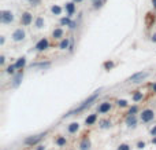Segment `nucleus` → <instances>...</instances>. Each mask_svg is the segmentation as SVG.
<instances>
[{"instance_id":"e433bc0d","label":"nucleus","mask_w":156,"mask_h":150,"mask_svg":"<svg viewBox=\"0 0 156 150\" xmlns=\"http://www.w3.org/2000/svg\"><path fill=\"white\" fill-rule=\"evenodd\" d=\"M34 150H45V145H40V143H38V145L36 146V149Z\"/></svg>"},{"instance_id":"ddd939ff","label":"nucleus","mask_w":156,"mask_h":150,"mask_svg":"<svg viewBox=\"0 0 156 150\" xmlns=\"http://www.w3.org/2000/svg\"><path fill=\"white\" fill-rule=\"evenodd\" d=\"M92 147V142H90L88 135H84V138L81 139L80 145H78V150H90Z\"/></svg>"},{"instance_id":"b1692460","label":"nucleus","mask_w":156,"mask_h":150,"mask_svg":"<svg viewBox=\"0 0 156 150\" xmlns=\"http://www.w3.org/2000/svg\"><path fill=\"white\" fill-rule=\"evenodd\" d=\"M132 99H133V102H141V100L144 99V92L140 91V90H137V91L133 92V95H132Z\"/></svg>"},{"instance_id":"aec40b11","label":"nucleus","mask_w":156,"mask_h":150,"mask_svg":"<svg viewBox=\"0 0 156 150\" xmlns=\"http://www.w3.org/2000/svg\"><path fill=\"white\" fill-rule=\"evenodd\" d=\"M70 44H71V39H69V37H63L60 43H59V50H69L70 48Z\"/></svg>"},{"instance_id":"f3484780","label":"nucleus","mask_w":156,"mask_h":150,"mask_svg":"<svg viewBox=\"0 0 156 150\" xmlns=\"http://www.w3.org/2000/svg\"><path fill=\"white\" fill-rule=\"evenodd\" d=\"M96 121H97V114L90 113L88 117L85 118V125H86V127H92V125L96 124Z\"/></svg>"},{"instance_id":"0eeeda50","label":"nucleus","mask_w":156,"mask_h":150,"mask_svg":"<svg viewBox=\"0 0 156 150\" xmlns=\"http://www.w3.org/2000/svg\"><path fill=\"white\" fill-rule=\"evenodd\" d=\"M25 39H26V32L23 28H17L11 35V40L14 43H22V41H25Z\"/></svg>"},{"instance_id":"c9c22d12","label":"nucleus","mask_w":156,"mask_h":150,"mask_svg":"<svg viewBox=\"0 0 156 150\" xmlns=\"http://www.w3.org/2000/svg\"><path fill=\"white\" fill-rule=\"evenodd\" d=\"M4 62H6V57L4 55H0V65L4 66Z\"/></svg>"},{"instance_id":"412c9836","label":"nucleus","mask_w":156,"mask_h":150,"mask_svg":"<svg viewBox=\"0 0 156 150\" xmlns=\"http://www.w3.org/2000/svg\"><path fill=\"white\" fill-rule=\"evenodd\" d=\"M54 142L58 147H66V145H67V139H66V137H63V135H58V137L54 139Z\"/></svg>"},{"instance_id":"a19ab883","label":"nucleus","mask_w":156,"mask_h":150,"mask_svg":"<svg viewBox=\"0 0 156 150\" xmlns=\"http://www.w3.org/2000/svg\"><path fill=\"white\" fill-rule=\"evenodd\" d=\"M152 145H156V137H152Z\"/></svg>"},{"instance_id":"c85d7f7f","label":"nucleus","mask_w":156,"mask_h":150,"mask_svg":"<svg viewBox=\"0 0 156 150\" xmlns=\"http://www.w3.org/2000/svg\"><path fill=\"white\" fill-rule=\"evenodd\" d=\"M116 106L118 108H122V109H125V108H129V102L126 99H118L116 100Z\"/></svg>"},{"instance_id":"f03ea898","label":"nucleus","mask_w":156,"mask_h":150,"mask_svg":"<svg viewBox=\"0 0 156 150\" xmlns=\"http://www.w3.org/2000/svg\"><path fill=\"white\" fill-rule=\"evenodd\" d=\"M47 134L48 132H40V134H37V135H31V137H27L25 138V141H23V143L26 146H29V147H34V146H37L38 143H40L43 139H44L45 137H47Z\"/></svg>"},{"instance_id":"1a4fd4ad","label":"nucleus","mask_w":156,"mask_h":150,"mask_svg":"<svg viewBox=\"0 0 156 150\" xmlns=\"http://www.w3.org/2000/svg\"><path fill=\"white\" fill-rule=\"evenodd\" d=\"M125 123H126V125H127V128H130V129H136V128H137V124H138L137 114H127V116H126Z\"/></svg>"},{"instance_id":"7c9ffc66","label":"nucleus","mask_w":156,"mask_h":150,"mask_svg":"<svg viewBox=\"0 0 156 150\" xmlns=\"http://www.w3.org/2000/svg\"><path fill=\"white\" fill-rule=\"evenodd\" d=\"M116 150H132V147H130L129 143H120V145L116 147Z\"/></svg>"},{"instance_id":"f8f14e48","label":"nucleus","mask_w":156,"mask_h":150,"mask_svg":"<svg viewBox=\"0 0 156 150\" xmlns=\"http://www.w3.org/2000/svg\"><path fill=\"white\" fill-rule=\"evenodd\" d=\"M156 22V14L153 11H148L145 14V17H144V23H145V26L147 28H151L153 26V23Z\"/></svg>"},{"instance_id":"473e14b6","label":"nucleus","mask_w":156,"mask_h":150,"mask_svg":"<svg viewBox=\"0 0 156 150\" xmlns=\"http://www.w3.org/2000/svg\"><path fill=\"white\" fill-rule=\"evenodd\" d=\"M145 146H147V143H145L144 141H138V142H137V145H136V147H137L138 150H143Z\"/></svg>"},{"instance_id":"4be33fe9","label":"nucleus","mask_w":156,"mask_h":150,"mask_svg":"<svg viewBox=\"0 0 156 150\" xmlns=\"http://www.w3.org/2000/svg\"><path fill=\"white\" fill-rule=\"evenodd\" d=\"M26 66V57H19L17 61H15V68L17 70H23Z\"/></svg>"},{"instance_id":"39448f33","label":"nucleus","mask_w":156,"mask_h":150,"mask_svg":"<svg viewBox=\"0 0 156 150\" xmlns=\"http://www.w3.org/2000/svg\"><path fill=\"white\" fill-rule=\"evenodd\" d=\"M148 76H149V72H137V73H134V74H132V76L127 79V83L140 84V83H143Z\"/></svg>"},{"instance_id":"423d86ee","label":"nucleus","mask_w":156,"mask_h":150,"mask_svg":"<svg viewBox=\"0 0 156 150\" xmlns=\"http://www.w3.org/2000/svg\"><path fill=\"white\" fill-rule=\"evenodd\" d=\"M33 22H34V17H33V14L30 11H23L21 14V17H19L21 26H30Z\"/></svg>"},{"instance_id":"c756f323","label":"nucleus","mask_w":156,"mask_h":150,"mask_svg":"<svg viewBox=\"0 0 156 150\" xmlns=\"http://www.w3.org/2000/svg\"><path fill=\"white\" fill-rule=\"evenodd\" d=\"M114 66H115V62H114V61H107V62L103 64V68L106 69V70H111Z\"/></svg>"},{"instance_id":"a211bd4d","label":"nucleus","mask_w":156,"mask_h":150,"mask_svg":"<svg viewBox=\"0 0 156 150\" xmlns=\"http://www.w3.org/2000/svg\"><path fill=\"white\" fill-rule=\"evenodd\" d=\"M78 131H80V123L73 121V123H70L69 125H67V132H69V134L74 135V134H77Z\"/></svg>"},{"instance_id":"9b49d317","label":"nucleus","mask_w":156,"mask_h":150,"mask_svg":"<svg viewBox=\"0 0 156 150\" xmlns=\"http://www.w3.org/2000/svg\"><path fill=\"white\" fill-rule=\"evenodd\" d=\"M23 70H18V72L14 74L13 77H11V87H14V88H17V87H19V84L22 83L23 80Z\"/></svg>"},{"instance_id":"7ed1b4c3","label":"nucleus","mask_w":156,"mask_h":150,"mask_svg":"<svg viewBox=\"0 0 156 150\" xmlns=\"http://www.w3.org/2000/svg\"><path fill=\"white\" fill-rule=\"evenodd\" d=\"M15 21V15L11 10H1L0 11V22L3 25H11Z\"/></svg>"},{"instance_id":"5701e85b","label":"nucleus","mask_w":156,"mask_h":150,"mask_svg":"<svg viewBox=\"0 0 156 150\" xmlns=\"http://www.w3.org/2000/svg\"><path fill=\"white\" fill-rule=\"evenodd\" d=\"M111 127H112V123L110 120H107V118L99 121V128H100V129H110Z\"/></svg>"},{"instance_id":"dca6fc26","label":"nucleus","mask_w":156,"mask_h":150,"mask_svg":"<svg viewBox=\"0 0 156 150\" xmlns=\"http://www.w3.org/2000/svg\"><path fill=\"white\" fill-rule=\"evenodd\" d=\"M51 37L54 39V40H62L63 37H64V30H63V28H55L52 33H51Z\"/></svg>"},{"instance_id":"2f4dec72","label":"nucleus","mask_w":156,"mask_h":150,"mask_svg":"<svg viewBox=\"0 0 156 150\" xmlns=\"http://www.w3.org/2000/svg\"><path fill=\"white\" fill-rule=\"evenodd\" d=\"M137 113H138V106H137V105H133L132 108H129L127 114H137Z\"/></svg>"},{"instance_id":"79ce46f5","label":"nucleus","mask_w":156,"mask_h":150,"mask_svg":"<svg viewBox=\"0 0 156 150\" xmlns=\"http://www.w3.org/2000/svg\"><path fill=\"white\" fill-rule=\"evenodd\" d=\"M152 6H153V8H156V0H151Z\"/></svg>"},{"instance_id":"4468645a","label":"nucleus","mask_w":156,"mask_h":150,"mask_svg":"<svg viewBox=\"0 0 156 150\" xmlns=\"http://www.w3.org/2000/svg\"><path fill=\"white\" fill-rule=\"evenodd\" d=\"M64 10H66V14L69 17H73L77 11V3L76 1H67L66 4H64Z\"/></svg>"},{"instance_id":"a878e982","label":"nucleus","mask_w":156,"mask_h":150,"mask_svg":"<svg viewBox=\"0 0 156 150\" xmlns=\"http://www.w3.org/2000/svg\"><path fill=\"white\" fill-rule=\"evenodd\" d=\"M49 11L52 13V15H62L63 8L60 7V6H58V4H52L51 6V8H49Z\"/></svg>"},{"instance_id":"20e7f679","label":"nucleus","mask_w":156,"mask_h":150,"mask_svg":"<svg viewBox=\"0 0 156 150\" xmlns=\"http://www.w3.org/2000/svg\"><path fill=\"white\" fill-rule=\"evenodd\" d=\"M140 121L141 123H144V124H148V123H152L153 120L156 118V113L153 112L152 109H144L141 113H140Z\"/></svg>"},{"instance_id":"58836bf2","label":"nucleus","mask_w":156,"mask_h":150,"mask_svg":"<svg viewBox=\"0 0 156 150\" xmlns=\"http://www.w3.org/2000/svg\"><path fill=\"white\" fill-rule=\"evenodd\" d=\"M151 90H152V92H153V94H156V83H153V84L151 86Z\"/></svg>"},{"instance_id":"f257e3e1","label":"nucleus","mask_w":156,"mask_h":150,"mask_svg":"<svg viewBox=\"0 0 156 150\" xmlns=\"http://www.w3.org/2000/svg\"><path fill=\"white\" fill-rule=\"evenodd\" d=\"M100 92H101V88L100 90H97V91H94L92 95H89L88 98L85 100H82L78 106H77L76 109H73V110H70V112H67L64 116H63L62 118H66V117H71V116H76V114H80V113H82V112H85V110L88 109V108H90L92 105L97 100V98L100 96Z\"/></svg>"},{"instance_id":"6ab92c4d","label":"nucleus","mask_w":156,"mask_h":150,"mask_svg":"<svg viewBox=\"0 0 156 150\" xmlns=\"http://www.w3.org/2000/svg\"><path fill=\"white\" fill-rule=\"evenodd\" d=\"M33 25H34V28H36L37 30H40V29L45 28V19L43 18L41 15H38V17H36V18H34V22H33Z\"/></svg>"},{"instance_id":"9d476101","label":"nucleus","mask_w":156,"mask_h":150,"mask_svg":"<svg viewBox=\"0 0 156 150\" xmlns=\"http://www.w3.org/2000/svg\"><path fill=\"white\" fill-rule=\"evenodd\" d=\"M112 110V103L108 100H104L97 106V113L99 114H107Z\"/></svg>"},{"instance_id":"4c0bfd02","label":"nucleus","mask_w":156,"mask_h":150,"mask_svg":"<svg viewBox=\"0 0 156 150\" xmlns=\"http://www.w3.org/2000/svg\"><path fill=\"white\" fill-rule=\"evenodd\" d=\"M4 43H6L4 36H0V46H4Z\"/></svg>"},{"instance_id":"f704fd0d","label":"nucleus","mask_w":156,"mask_h":150,"mask_svg":"<svg viewBox=\"0 0 156 150\" xmlns=\"http://www.w3.org/2000/svg\"><path fill=\"white\" fill-rule=\"evenodd\" d=\"M76 28H77V22H74V21H71V23H70V26H69V29H70V30H74Z\"/></svg>"},{"instance_id":"72a5a7b5","label":"nucleus","mask_w":156,"mask_h":150,"mask_svg":"<svg viewBox=\"0 0 156 150\" xmlns=\"http://www.w3.org/2000/svg\"><path fill=\"white\" fill-rule=\"evenodd\" d=\"M149 134H151V137H156V125H153V127L151 128Z\"/></svg>"},{"instance_id":"cd10ccee","label":"nucleus","mask_w":156,"mask_h":150,"mask_svg":"<svg viewBox=\"0 0 156 150\" xmlns=\"http://www.w3.org/2000/svg\"><path fill=\"white\" fill-rule=\"evenodd\" d=\"M4 72L7 73V74H10V76H14V74L17 73V68H15V64L8 65V66L4 69Z\"/></svg>"},{"instance_id":"bb28decb","label":"nucleus","mask_w":156,"mask_h":150,"mask_svg":"<svg viewBox=\"0 0 156 150\" xmlns=\"http://www.w3.org/2000/svg\"><path fill=\"white\" fill-rule=\"evenodd\" d=\"M59 23H60V26H70V23H71V17H62V18L59 19Z\"/></svg>"},{"instance_id":"ea45409f","label":"nucleus","mask_w":156,"mask_h":150,"mask_svg":"<svg viewBox=\"0 0 156 150\" xmlns=\"http://www.w3.org/2000/svg\"><path fill=\"white\" fill-rule=\"evenodd\" d=\"M151 41H152V43H156V33H155V35H152Z\"/></svg>"},{"instance_id":"c03bdc74","label":"nucleus","mask_w":156,"mask_h":150,"mask_svg":"<svg viewBox=\"0 0 156 150\" xmlns=\"http://www.w3.org/2000/svg\"><path fill=\"white\" fill-rule=\"evenodd\" d=\"M26 1H29V3H30V1H31V0H26Z\"/></svg>"},{"instance_id":"2eb2a0df","label":"nucleus","mask_w":156,"mask_h":150,"mask_svg":"<svg viewBox=\"0 0 156 150\" xmlns=\"http://www.w3.org/2000/svg\"><path fill=\"white\" fill-rule=\"evenodd\" d=\"M31 69H40V70H44V69L51 68V62L49 61H40V62H34V64L30 65Z\"/></svg>"},{"instance_id":"393cba45","label":"nucleus","mask_w":156,"mask_h":150,"mask_svg":"<svg viewBox=\"0 0 156 150\" xmlns=\"http://www.w3.org/2000/svg\"><path fill=\"white\" fill-rule=\"evenodd\" d=\"M107 0H92V8L93 10H100L104 7Z\"/></svg>"},{"instance_id":"6e6552de","label":"nucleus","mask_w":156,"mask_h":150,"mask_svg":"<svg viewBox=\"0 0 156 150\" xmlns=\"http://www.w3.org/2000/svg\"><path fill=\"white\" fill-rule=\"evenodd\" d=\"M48 48H49V40L47 37H41L40 40L34 44V48H33V50L36 51V52H44V51H47Z\"/></svg>"},{"instance_id":"37998d69","label":"nucleus","mask_w":156,"mask_h":150,"mask_svg":"<svg viewBox=\"0 0 156 150\" xmlns=\"http://www.w3.org/2000/svg\"><path fill=\"white\" fill-rule=\"evenodd\" d=\"M73 1H76L77 4H80V3H82V1H84V0H73Z\"/></svg>"}]
</instances>
